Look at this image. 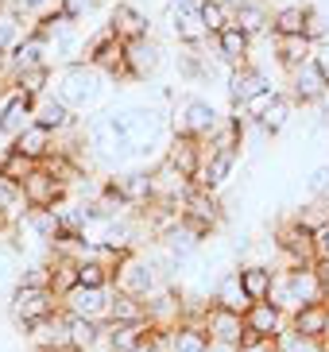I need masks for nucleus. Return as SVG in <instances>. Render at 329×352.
I'll list each match as a JSON object with an SVG mask.
<instances>
[{"label":"nucleus","mask_w":329,"mask_h":352,"mask_svg":"<svg viewBox=\"0 0 329 352\" xmlns=\"http://www.w3.org/2000/svg\"><path fill=\"white\" fill-rule=\"evenodd\" d=\"M167 32L178 47H202L213 39L202 16V0H167Z\"/></svg>","instance_id":"7"},{"label":"nucleus","mask_w":329,"mask_h":352,"mask_svg":"<svg viewBox=\"0 0 329 352\" xmlns=\"http://www.w3.org/2000/svg\"><path fill=\"white\" fill-rule=\"evenodd\" d=\"M23 337L31 341V349H35V352L74 349V344H70V318H66V310H59V314H51V318L35 321V325H28V329H23Z\"/></svg>","instance_id":"19"},{"label":"nucleus","mask_w":329,"mask_h":352,"mask_svg":"<svg viewBox=\"0 0 329 352\" xmlns=\"http://www.w3.org/2000/svg\"><path fill=\"white\" fill-rule=\"evenodd\" d=\"M287 94L295 104H321L329 97V82H326V70H321L318 54L310 63H302L299 70L287 74Z\"/></svg>","instance_id":"11"},{"label":"nucleus","mask_w":329,"mask_h":352,"mask_svg":"<svg viewBox=\"0 0 329 352\" xmlns=\"http://www.w3.org/2000/svg\"><path fill=\"white\" fill-rule=\"evenodd\" d=\"M306 12L310 4H283L271 16V39H283V35H306Z\"/></svg>","instance_id":"32"},{"label":"nucleus","mask_w":329,"mask_h":352,"mask_svg":"<svg viewBox=\"0 0 329 352\" xmlns=\"http://www.w3.org/2000/svg\"><path fill=\"white\" fill-rule=\"evenodd\" d=\"M8 8L16 12L20 20H23V16H39V20H43L47 12L59 8V0H8Z\"/></svg>","instance_id":"43"},{"label":"nucleus","mask_w":329,"mask_h":352,"mask_svg":"<svg viewBox=\"0 0 329 352\" xmlns=\"http://www.w3.org/2000/svg\"><path fill=\"white\" fill-rule=\"evenodd\" d=\"M318 63H321V70H326V82H329V47H321V51H318Z\"/></svg>","instance_id":"46"},{"label":"nucleus","mask_w":329,"mask_h":352,"mask_svg":"<svg viewBox=\"0 0 329 352\" xmlns=\"http://www.w3.org/2000/svg\"><path fill=\"white\" fill-rule=\"evenodd\" d=\"M59 8H62V16H66V20L82 23L85 16H89L93 8H97V4H93V0H59Z\"/></svg>","instance_id":"44"},{"label":"nucleus","mask_w":329,"mask_h":352,"mask_svg":"<svg viewBox=\"0 0 329 352\" xmlns=\"http://www.w3.org/2000/svg\"><path fill=\"white\" fill-rule=\"evenodd\" d=\"M229 116L217 109L209 97H182V101L171 109V128H175V135H190V140H202V144H209L221 128H225Z\"/></svg>","instance_id":"4"},{"label":"nucleus","mask_w":329,"mask_h":352,"mask_svg":"<svg viewBox=\"0 0 329 352\" xmlns=\"http://www.w3.org/2000/svg\"><path fill=\"white\" fill-rule=\"evenodd\" d=\"M39 66H51V43H47V35H43L39 28H31V32H23V39L8 51V78H16V74H23V70H39ZM8 78H4V82H8Z\"/></svg>","instance_id":"12"},{"label":"nucleus","mask_w":329,"mask_h":352,"mask_svg":"<svg viewBox=\"0 0 329 352\" xmlns=\"http://www.w3.org/2000/svg\"><path fill=\"white\" fill-rule=\"evenodd\" d=\"M105 28H109L116 39H124V43L147 39V35H151V16H147L140 4H132V0H116L113 12H109V23H105Z\"/></svg>","instance_id":"16"},{"label":"nucleus","mask_w":329,"mask_h":352,"mask_svg":"<svg viewBox=\"0 0 329 352\" xmlns=\"http://www.w3.org/2000/svg\"><path fill=\"white\" fill-rule=\"evenodd\" d=\"M290 329L329 341V302H314V306H302L299 314H290Z\"/></svg>","instance_id":"28"},{"label":"nucleus","mask_w":329,"mask_h":352,"mask_svg":"<svg viewBox=\"0 0 329 352\" xmlns=\"http://www.w3.org/2000/svg\"><path fill=\"white\" fill-rule=\"evenodd\" d=\"M23 39V32H20V16H16V12H4V16H0V58H8V51L12 47H16V43Z\"/></svg>","instance_id":"41"},{"label":"nucleus","mask_w":329,"mask_h":352,"mask_svg":"<svg viewBox=\"0 0 329 352\" xmlns=\"http://www.w3.org/2000/svg\"><path fill=\"white\" fill-rule=\"evenodd\" d=\"M151 337V321H132V325H113L105 321V352H132L136 344H144Z\"/></svg>","instance_id":"25"},{"label":"nucleus","mask_w":329,"mask_h":352,"mask_svg":"<svg viewBox=\"0 0 329 352\" xmlns=\"http://www.w3.org/2000/svg\"><path fill=\"white\" fill-rule=\"evenodd\" d=\"M290 116H295V101H290V94H279L275 101H271L268 109L256 116V124L264 128V135H268V140H275V135L287 132Z\"/></svg>","instance_id":"29"},{"label":"nucleus","mask_w":329,"mask_h":352,"mask_svg":"<svg viewBox=\"0 0 329 352\" xmlns=\"http://www.w3.org/2000/svg\"><path fill=\"white\" fill-rule=\"evenodd\" d=\"M8 147H16V151H20V155H28L31 163H47V159L59 151V135L47 132L43 124H31V128H23V132L16 135Z\"/></svg>","instance_id":"23"},{"label":"nucleus","mask_w":329,"mask_h":352,"mask_svg":"<svg viewBox=\"0 0 329 352\" xmlns=\"http://www.w3.org/2000/svg\"><path fill=\"white\" fill-rule=\"evenodd\" d=\"M318 54V47L306 39V35H283V39H275V63L283 66V70H299L302 63H310Z\"/></svg>","instance_id":"27"},{"label":"nucleus","mask_w":329,"mask_h":352,"mask_svg":"<svg viewBox=\"0 0 329 352\" xmlns=\"http://www.w3.org/2000/svg\"><path fill=\"white\" fill-rule=\"evenodd\" d=\"M202 16H206L209 35L225 32L229 23H233V8H229V4H221V0H202Z\"/></svg>","instance_id":"39"},{"label":"nucleus","mask_w":329,"mask_h":352,"mask_svg":"<svg viewBox=\"0 0 329 352\" xmlns=\"http://www.w3.org/2000/svg\"><path fill=\"white\" fill-rule=\"evenodd\" d=\"M93 4H97V8H101V4H109V0H93Z\"/></svg>","instance_id":"49"},{"label":"nucleus","mask_w":329,"mask_h":352,"mask_svg":"<svg viewBox=\"0 0 329 352\" xmlns=\"http://www.w3.org/2000/svg\"><path fill=\"white\" fill-rule=\"evenodd\" d=\"M28 213H31V206H28V197H23V186L16 182V178L0 175V221H4L8 228H16Z\"/></svg>","instance_id":"26"},{"label":"nucleus","mask_w":329,"mask_h":352,"mask_svg":"<svg viewBox=\"0 0 329 352\" xmlns=\"http://www.w3.org/2000/svg\"><path fill=\"white\" fill-rule=\"evenodd\" d=\"M109 306H113V287H74L70 294H62V310L70 318L109 321Z\"/></svg>","instance_id":"13"},{"label":"nucleus","mask_w":329,"mask_h":352,"mask_svg":"<svg viewBox=\"0 0 329 352\" xmlns=\"http://www.w3.org/2000/svg\"><path fill=\"white\" fill-rule=\"evenodd\" d=\"M59 310H62V298H59V290H51V287H23V283H16L8 290V318L20 333Z\"/></svg>","instance_id":"5"},{"label":"nucleus","mask_w":329,"mask_h":352,"mask_svg":"<svg viewBox=\"0 0 329 352\" xmlns=\"http://www.w3.org/2000/svg\"><path fill=\"white\" fill-rule=\"evenodd\" d=\"M206 333H209V341H213V349H240V341H244V333H248L244 314L225 310V306H209Z\"/></svg>","instance_id":"17"},{"label":"nucleus","mask_w":329,"mask_h":352,"mask_svg":"<svg viewBox=\"0 0 329 352\" xmlns=\"http://www.w3.org/2000/svg\"><path fill=\"white\" fill-rule=\"evenodd\" d=\"M20 186H23V197H28L31 209H54V206L66 201V194H70V182H66L62 175H54L47 163L35 166Z\"/></svg>","instance_id":"10"},{"label":"nucleus","mask_w":329,"mask_h":352,"mask_svg":"<svg viewBox=\"0 0 329 352\" xmlns=\"http://www.w3.org/2000/svg\"><path fill=\"white\" fill-rule=\"evenodd\" d=\"M175 352H213L206 321H182L175 329Z\"/></svg>","instance_id":"33"},{"label":"nucleus","mask_w":329,"mask_h":352,"mask_svg":"<svg viewBox=\"0 0 329 352\" xmlns=\"http://www.w3.org/2000/svg\"><path fill=\"white\" fill-rule=\"evenodd\" d=\"M163 63H167V51L155 35L128 43V82H147V78H155V74L163 70Z\"/></svg>","instance_id":"14"},{"label":"nucleus","mask_w":329,"mask_h":352,"mask_svg":"<svg viewBox=\"0 0 329 352\" xmlns=\"http://www.w3.org/2000/svg\"><path fill=\"white\" fill-rule=\"evenodd\" d=\"M39 163H31L28 155H20L16 147H4V155H0V175L4 178H16V182H23V178L31 175Z\"/></svg>","instance_id":"38"},{"label":"nucleus","mask_w":329,"mask_h":352,"mask_svg":"<svg viewBox=\"0 0 329 352\" xmlns=\"http://www.w3.org/2000/svg\"><path fill=\"white\" fill-rule=\"evenodd\" d=\"M279 310L299 314L302 306H314V302H329L326 287L318 279V267L314 263H295V267H275V283H271V298Z\"/></svg>","instance_id":"3"},{"label":"nucleus","mask_w":329,"mask_h":352,"mask_svg":"<svg viewBox=\"0 0 329 352\" xmlns=\"http://www.w3.org/2000/svg\"><path fill=\"white\" fill-rule=\"evenodd\" d=\"M85 63L97 66L101 74H109L113 82H128V43L116 39L109 28H101L89 39V47H85Z\"/></svg>","instance_id":"8"},{"label":"nucleus","mask_w":329,"mask_h":352,"mask_svg":"<svg viewBox=\"0 0 329 352\" xmlns=\"http://www.w3.org/2000/svg\"><path fill=\"white\" fill-rule=\"evenodd\" d=\"M244 325H248V333H256V337H268V341H275L279 333L290 325V318L279 310L275 302H252V306L244 310Z\"/></svg>","instance_id":"22"},{"label":"nucleus","mask_w":329,"mask_h":352,"mask_svg":"<svg viewBox=\"0 0 329 352\" xmlns=\"http://www.w3.org/2000/svg\"><path fill=\"white\" fill-rule=\"evenodd\" d=\"M271 16H275V12L268 8V0H244V4L233 12V23H240V28L256 39V35L271 32Z\"/></svg>","instance_id":"30"},{"label":"nucleus","mask_w":329,"mask_h":352,"mask_svg":"<svg viewBox=\"0 0 329 352\" xmlns=\"http://www.w3.org/2000/svg\"><path fill=\"white\" fill-rule=\"evenodd\" d=\"M225 89H229V104L240 109L248 120H256V116L264 113L279 94H283V89L275 85V78H271L264 66H256V63L233 66V70L225 74Z\"/></svg>","instance_id":"2"},{"label":"nucleus","mask_w":329,"mask_h":352,"mask_svg":"<svg viewBox=\"0 0 329 352\" xmlns=\"http://www.w3.org/2000/svg\"><path fill=\"white\" fill-rule=\"evenodd\" d=\"M221 4H229V8L237 12V8H240V4H244V0H221Z\"/></svg>","instance_id":"47"},{"label":"nucleus","mask_w":329,"mask_h":352,"mask_svg":"<svg viewBox=\"0 0 329 352\" xmlns=\"http://www.w3.org/2000/svg\"><path fill=\"white\" fill-rule=\"evenodd\" d=\"M314 256H318V259H326V263H329V225L314 232Z\"/></svg>","instance_id":"45"},{"label":"nucleus","mask_w":329,"mask_h":352,"mask_svg":"<svg viewBox=\"0 0 329 352\" xmlns=\"http://www.w3.org/2000/svg\"><path fill=\"white\" fill-rule=\"evenodd\" d=\"M35 124H43L54 135H74L82 128V116L74 113L59 94H43L39 101H35Z\"/></svg>","instance_id":"18"},{"label":"nucleus","mask_w":329,"mask_h":352,"mask_svg":"<svg viewBox=\"0 0 329 352\" xmlns=\"http://www.w3.org/2000/svg\"><path fill=\"white\" fill-rule=\"evenodd\" d=\"M275 352H329V341H321V337H306V333L299 329H283L275 337Z\"/></svg>","instance_id":"35"},{"label":"nucleus","mask_w":329,"mask_h":352,"mask_svg":"<svg viewBox=\"0 0 329 352\" xmlns=\"http://www.w3.org/2000/svg\"><path fill=\"white\" fill-rule=\"evenodd\" d=\"M209 302H213V306H225V310H237V314H244L248 306H252V298H248V290H244V283H240L237 267L225 271V275H217L213 290H209Z\"/></svg>","instance_id":"24"},{"label":"nucleus","mask_w":329,"mask_h":352,"mask_svg":"<svg viewBox=\"0 0 329 352\" xmlns=\"http://www.w3.org/2000/svg\"><path fill=\"white\" fill-rule=\"evenodd\" d=\"M213 47H217V63H225L229 70L252 63V35H248L240 23H229L225 32H217Z\"/></svg>","instance_id":"21"},{"label":"nucleus","mask_w":329,"mask_h":352,"mask_svg":"<svg viewBox=\"0 0 329 352\" xmlns=\"http://www.w3.org/2000/svg\"><path fill=\"white\" fill-rule=\"evenodd\" d=\"M54 94L70 104L78 116H93L109 109V97H113V78L101 74L89 63H70L54 70Z\"/></svg>","instance_id":"1"},{"label":"nucleus","mask_w":329,"mask_h":352,"mask_svg":"<svg viewBox=\"0 0 329 352\" xmlns=\"http://www.w3.org/2000/svg\"><path fill=\"white\" fill-rule=\"evenodd\" d=\"M240 283H244L248 298L252 302H268L271 298V283H275V267H264V263H237Z\"/></svg>","instance_id":"31"},{"label":"nucleus","mask_w":329,"mask_h":352,"mask_svg":"<svg viewBox=\"0 0 329 352\" xmlns=\"http://www.w3.org/2000/svg\"><path fill=\"white\" fill-rule=\"evenodd\" d=\"M240 151H244V144H209L206 163H202V175H198L194 186L209 190V194H221V190L229 186L233 170L240 166Z\"/></svg>","instance_id":"9"},{"label":"nucleus","mask_w":329,"mask_h":352,"mask_svg":"<svg viewBox=\"0 0 329 352\" xmlns=\"http://www.w3.org/2000/svg\"><path fill=\"white\" fill-rule=\"evenodd\" d=\"M306 39L314 43V47H329V12L314 8V4H310V12H306Z\"/></svg>","instance_id":"40"},{"label":"nucleus","mask_w":329,"mask_h":352,"mask_svg":"<svg viewBox=\"0 0 329 352\" xmlns=\"http://www.w3.org/2000/svg\"><path fill=\"white\" fill-rule=\"evenodd\" d=\"M206 151L209 144H202V140H190V135H175L171 144H167V163L175 166L182 178H190V182H198V175H202V163H206Z\"/></svg>","instance_id":"20"},{"label":"nucleus","mask_w":329,"mask_h":352,"mask_svg":"<svg viewBox=\"0 0 329 352\" xmlns=\"http://www.w3.org/2000/svg\"><path fill=\"white\" fill-rule=\"evenodd\" d=\"M290 217L299 221L306 232H318V228L329 225V201H310V197H306V206H299Z\"/></svg>","instance_id":"37"},{"label":"nucleus","mask_w":329,"mask_h":352,"mask_svg":"<svg viewBox=\"0 0 329 352\" xmlns=\"http://www.w3.org/2000/svg\"><path fill=\"white\" fill-rule=\"evenodd\" d=\"M4 236H8V225H4V221H0V240H4Z\"/></svg>","instance_id":"48"},{"label":"nucleus","mask_w":329,"mask_h":352,"mask_svg":"<svg viewBox=\"0 0 329 352\" xmlns=\"http://www.w3.org/2000/svg\"><path fill=\"white\" fill-rule=\"evenodd\" d=\"M306 197L310 201H329V163H318L306 175Z\"/></svg>","instance_id":"42"},{"label":"nucleus","mask_w":329,"mask_h":352,"mask_svg":"<svg viewBox=\"0 0 329 352\" xmlns=\"http://www.w3.org/2000/svg\"><path fill=\"white\" fill-rule=\"evenodd\" d=\"M31 124H35V97H28L23 89H8L0 101V135L12 144Z\"/></svg>","instance_id":"15"},{"label":"nucleus","mask_w":329,"mask_h":352,"mask_svg":"<svg viewBox=\"0 0 329 352\" xmlns=\"http://www.w3.org/2000/svg\"><path fill=\"white\" fill-rule=\"evenodd\" d=\"M109 321H113V325H132V321H147V306H144V298H132V294H120V290H113Z\"/></svg>","instance_id":"34"},{"label":"nucleus","mask_w":329,"mask_h":352,"mask_svg":"<svg viewBox=\"0 0 329 352\" xmlns=\"http://www.w3.org/2000/svg\"><path fill=\"white\" fill-rule=\"evenodd\" d=\"M225 206H221V197L209 194V190H190V197L182 201V225L190 232H198L202 240H213L221 228H225Z\"/></svg>","instance_id":"6"},{"label":"nucleus","mask_w":329,"mask_h":352,"mask_svg":"<svg viewBox=\"0 0 329 352\" xmlns=\"http://www.w3.org/2000/svg\"><path fill=\"white\" fill-rule=\"evenodd\" d=\"M113 271L105 259H78V287H113Z\"/></svg>","instance_id":"36"}]
</instances>
